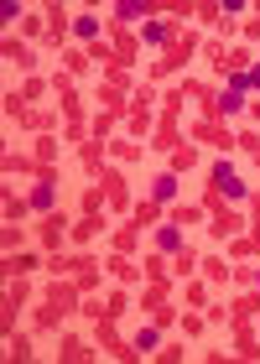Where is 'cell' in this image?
Here are the masks:
<instances>
[{"label":"cell","mask_w":260,"mask_h":364,"mask_svg":"<svg viewBox=\"0 0 260 364\" xmlns=\"http://www.w3.org/2000/svg\"><path fill=\"white\" fill-rule=\"evenodd\" d=\"M136 240H141V229H136V224H125L120 235H115V250H120V255H130V250H136Z\"/></svg>","instance_id":"cell-36"},{"label":"cell","mask_w":260,"mask_h":364,"mask_svg":"<svg viewBox=\"0 0 260 364\" xmlns=\"http://www.w3.org/2000/svg\"><path fill=\"white\" fill-rule=\"evenodd\" d=\"M172 198H177V172H161V177L151 182V203H161V208H167Z\"/></svg>","instance_id":"cell-20"},{"label":"cell","mask_w":260,"mask_h":364,"mask_svg":"<svg viewBox=\"0 0 260 364\" xmlns=\"http://www.w3.org/2000/svg\"><path fill=\"white\" fill-rule=\"evenodd\" d=\"M94 266V255H53V276H78V271H89Z\"/></svg>","instance_id":"cell-21"},{"label":"cell","mask_w":260,"mask_h":364,"mask_svg":"<svg viewBox=\"0 0 260 364\" xmlns=\"http://www.w3.org/2000/svg\"><path fill=\"white\" fill-rule=\"evenodd\" d=\"M239 31H245V37H260V11H255V16H250V21L239 26Z\"/></svg>","instance_id":"cell-50"},{"label":"cell","mask_w":260,"mask_h":364,"mask_svg":"<svg viewBox=\"0 0 260 364\" xmlns=\"http://www.w3.org/2000/svg\"><path fill=\"white\" fill-rule=\"evenodd\" d=\"M151 219H161V203H141L136 213H130V224H136V229H146Z\"/></svg>","instance_id":"cell-38"},{"label":"cell","mask_w":260,"mask_h":364,"mask_svg":"<svg viewBox=\"0 0 260 364\" xmlns=\"http://www.w3.org/2000/svg\"><path fill=\"white\" fill-rule=\"evenodd\" d=\"M94 338H99L115 359H141V354H136V343H125V338L115 333V318H99V323H94Z\"/></svg>","instance_id":"cell-7"},{"label":"cell","mask_w":260,"mask_h":364,"mask_svg":"<svg viewBox=\"0 0 260 364\" xmlns=\"http://www.w3.org/2000/svg\"><path fill=\"white\" fill-rule=\"evenodd\" d=\"M31 156H37L42 167H58V141H53V136H42V141H37V151H31Z\"/></svg>","instance_id":"cell-32"},{"label":"cell","mask_w":260,"mask_h":364,"mask_svg":"<svg viewBox=\"0 0 260 364\" xmlns=\"http://www.w3.org/2000/svg\"><path fill=\"white\" fill-rule=\"evenodd\" d=\"M11 359H31V343H26L21 333H16V338H11Z\"/></svg>","instance_id":"cell-47"},{"label":"cell","mask_w":260,"mask_h":364,"mask_svg":"<svg viewBox=\"0 0 260 364\" xmlns=\"http://www.w3.org/2000/svg\"><path fill=\"white\" fill-rule=\"evenodd\" d=\"M250 114H255V120H260V105H255V109H250Z\"/></svg>","instance_id":"cell-52"},{"label":"cell","mask_w":260,"mask_h":364,"mask_svg":"<svg viewBox=\"0 0 260 364\" xmlns=\"http://www.w3.org/2000/svg\"><path fill=\"white\" fill-rule=\"evenodd\" d=\"M183 354H188V349H183V343H172V349H161L156 359H161V364H177V359H183Z\"/></svg>","instance_id":"cell-49"},{"label":"cell","mask_w":260,"mask_h":364,"mask_svg":"<svg viewBox=\"0 0 260 364\" xmlns=\"http://www.w3.org/2000/svg\"><path fill=\"white\" fill-rule=\"evenodd\" d=\"M125 307H130V291H115V296H109V302H104V318H120Z\"/></svg>","instance_id":"cell-41"},{"label":"cell","mask_w":260,"mask_h":364,"mask_svg":"<svg viewBox=\"0 0 260 364\" xmlns=\"http://www.w3.org/2000/svg\"><path fill=\"white\" fill-rule=\"evenodd\" d=\"M94 182L104 188V203H109V208H130V188H125V177H120V172H99Z\"/></svg>","instance_id":"cell-10"},{"label":"cell","mask_w":260,"mask_h":364,"mask_svg":"<svg viewBox=\"0 0 260 364\" xmlns=\"http://www.w3.org/2000/svg\"><path fill=\"white\" fill-rule=\"evenodd\" d=\"M203 208H208V235H214V240H229L234 229L245 224V219H239L234 208H224V203H219V193H214V188L203 193Z\"/></svg>","instance_id":"cell-3"},{"label":"cell","mask_w":260,"mask_h":364,"mask_svg":"<svg viewBox=\"0 0 260 364\" xmlns=\"http://www.w3.org/2000/svg\"><path fill=\"white\" fill-rule=\"evenodd\" d=\"M193 141H203V146H219V151L239 146V141H234V136H229V130H224L219 120H198V125H193Z\"/></svg>","instance_id":"cell-9"},{"label":"cell","mask_w":260,"mask_h":364,"mask_svg":"<svg viewBox=\"0 0 260 364\" xmlns=\"http://www.w3.org/2000/svg\"><path fill=\"white\" fill-rule=\"evenodd\" d=\"M104 266H109V276H115V281H120V287H136V281L146 276L141 266H130V260H125L120 250H115V255H109V260H104Z\"/></svg>","instance_id":"cell-14"},{"label":"cell","mask_w":260,"mask_h":364,"mask_svg":"<svg viewBox=\"0 0 260 364\" xmlns=\"http://www.w3.org/2000/svg\"><path fill=\"white\" fill-rule=\"evenodd\" d=\"M42 16H47V37H53V42L68 37V26H73V21H68V11H63V6H47Z\"/></svg>","instance_id":"cell-19"},{"label":"cell","mask_w":260,"mask_h":364,"mask_svg":"<svg viewBox=\"0 0 260 364\" xmlns=\"http://www.w3.org/2000/svg\"><path fill=\"white\" fill-rule=\"evenodd\" d=\"M130 343H136V354H151L156 343H161V323H151V328H141V333L130 338Z\"/></svg>","instance_id":"cell-28"},{"label":"cell","mask_w":260,"mask_h":364,"mask_svg":"<svg viewBox=\"0 0 260 364\" xmlns=\"http://www.w3.org/2000/svg\"><path fill=\"white\" fill-rule=\"evenodd\" d=\"M255 287H260V271H255Z\"/></svg>","instance_id":"cell-53"},{"label":"cell","mask_w":260,"mask_h":364,"mask_svg":"<svg viewBox=\"0 0 260 364\" xmlns=\"http://www.w3.org/2000/svg\"><path fill=\"white\" fill-rule=\"evenodd\" d=\"M141 42H151V47H172V42H177V21H146V26H141Z\"/></svg>","instance_id":"cell-12"},{"label":"cell","mask_w":260,"mask_h":364,"mask_svg":"<svg viewBox=\"0 0 260 364\" xmlns=\"http://www.w3.org/2000/svg\"><path fill=\"white\" fill-rule=\"evenodd\" d=\"M26 213H31V198H16V193L6 188V224H11V219H26Z\"/></svg>","instance_id":"cell-30"},{"label":"cell","mask_w":260,"mask_h":364,"mask_svg":"<svg viewBox=\"0 0 260 364\" xmlns=\"http://www.w3.org/2000/svg\"><path fill=\"white\" fill-rule=\"evenodd\" d=\"M104 229V213H84V224H73V245H89Z\"/></svg>","instance_id":"cell-23"},{"label":"cell","mask_w":260,"mask_h":364,"mask_svg":"<svg viewBox=\"0 0 260 364\" xmlns=\"http://www.w3.org/2000/svg\"><path fill=\"white\" fill-rule=\"evenodd\" d=\"M193 266H198V260H193V250H177V276H193Z\"/></svg>","instance_id":"cell-46"},{"label":"cell","mask_w":260,"mask_h":364,"mask_svg":"<svg viewBox=\"0 0 260 364\" xmlns=\"http://www.w3.org/2000/svg\"><path fill=\"white\" fill-rule=\"evenodd\" d=\"M183 302H188V307H203V302H208V287H203V281H193V287L183 291Z\"/></svg>","instance_id":"cell-40"},{"label":"cell","mask_w":260,"mask_h":364,"mask_svg":"<svg viewBox=\"0 0 260 364\" xmlns=\"http://www.w3.org/2000/svg\"><path fill=\"white\" fill-rule=\"evenodd\" d=\"M58 359H68V364H73V359H89V343L68 333V338H63V349H58Z\"/></svg>","instance_id":"cell-31"},{"label":"cell","mask_w":260,"mask_h":364,"mask_svg":"<svg viewBox=\"0 0 260 364\" xmlns=\"http://www.w3.org/2000/svg\"><path fill=\"white\" fill-rule=\"evenodd\" d=\"M260 318V287H250L245 296H234V307H229V323H250Z\"/></svg>","instance_id":"cell-13"},{"label":"cell","mask_w":260,"mask_h":364,"mask_svg":"<svg viewBox=\"0 0 260 364\" xmlns=\"http://www.w3.org/2000/svg\"><path fill=\"white\" fill-rule=\"evenodd\" d=\"M6 114H11L16 125H21L26 114H31V109H26V94H11V89H6Z\"/></svg>","instance_id":"cell-33"},{"label":"cell","mask_w":260,"mask_h":364,"mask_svg":"<svg viewBox=\"0 0 260 364\" xmlns=\"http://www.w3.org/2000/svg\"><path fill=\"white\" fill-rule=\"evenodd\" d=\"M193 161H198V151H193V146L183 141V146H177V151H167V172H188Z\"/></svg>","instance_id":"cell-25"},{"label":"cell","mask_w":260,"mask_h":364,"mask_svg":"<svg viewBox=\"0 0 260 364\" xmlns=\"http://www.w3.org/2000/svg\"><path fill=\"white\" fill-rule=\"evenodd\" d=\"M250 89H260V63H250Z\"/></svg>","instance_id":"cell-51"},{"label":"cell","mask_w":260,"mask_h":364,"mask_svg":"<svg viewBox=\"0 0 260 364\" xmlns=\"http://www.w3.org/2000/svg\"><path fill=\"white\" fill-rule=\"evenodd\" d=\"M99 16H73V37H84V42H99Z\"/></svg>","instance_id":"cell-26"},{"label":"cell","mask_w":260,"mask_h":364,"mask_svg":"<svg viewBox=\"0 0 260 364\" xmlns=\"http://www.w3.org/2000/svg\"><path fill=\"white\" fill-rule=\"evenodd\" d=\"M63 224H68V219H63L58 208H53V213H42V229H37V235H42L47 250H58V245H63Z\"/></svg>","instance_id":"cell-15"},{"label":"cell","mask_w":260,"mask_h":364,"mask_svg":"<svg viewBox=\"0 0 260 364\" xmlns=\"http://www.w3.org/2000/svg\"><path fill=\"white\" fill-rule=\"evenodd\" d=\"M84 213H104V188H89L84 193Z\"/></svg>","instance_id":"cell-42"},{"label":"cell","mask_w":260,"mask_h":364,"mask_svg":"<svg viewBox=\"0 0 260 364\" xmlns=\"http://www.w3.org/2000/svg\"><path fill=\"white\" fill-rule=\"evenodd\" d=\"M78 296H84V291H78V281H73V276H53V287H47L42 307H37V328H58V323L73 312Z\"/></svg>","instance_id":"cell-1"},{"label":"cell","mask_w":260,"mask_h":364,"mask_svg":"<svg viewBox=\"0 0 260 364\" xmlns=\"http://www.w3.org/2000/svg\"><path fill=\"white\" fill-rule=\"evenodd\" d=\"M250 240H260V198H250Z\"/></svg>","instance_id":"cell-48"},{"label":"cell","mask_w":260,"mask_h":364,"mask_svg":"<svg viewBox=\"0 0 260 364\" xmlns=\"http://www.w3.org/2000/svg\"><path fill=\"white\" fill-rule=\"evenodd\" d=\"M234 328V349H239V359H260V343H255V333H250V323H229Z\"/></svg>","instance_id":"cell-18"},{"label":"cell","mask_w":260,"mask_h":364,"mask_svg":"<svg viewBox=\"0 0 260 364\" xmlns=\"http://www.w3.org/2000/svg\"><path fill=\"white\" fill-rule=\"evenodd\" d=\"M208 188H214L219 198H245V193H250L245 177H239L229 161H214V167H208Z\"/></svg>","instance_id":"cell-5"},{"label":"cell","mask_w":260,"mask_h":364,"mask_svg":"<svg viewBox=\"0 0 260 364\" xmlns=\"http://www.w3.org/2000/svg\"><path fill=\"white\" fill-rule=\"evenodd\" d=\"M63 58H68V63H63V73H73V78L94 68V58H89V53H78V47H68V53H63Z\"/></svg>","instance_id":"cell-27"},{"label":"cell","mask_w":260,"mask_h":364,"mask_svg":"<svg viewBox=\"0 0 260 364\" xmlns=\"http://www.w3.org/2000/svg\"><path fill=\"white\" fill-rule=\"evenodd\" d=\"M193 53H198V31H177V42L167 47V58L151 68V78H172L177 68H188V63H193Z\"/></svg>","instance_id":"cell-2"},{"label":"cell","mask_w":260,"mask_h":364,"mask_svg":"<svg viewBox=\"0 0 260 364\" xmlns=\"http://www.w3.org/2000/svg\"><path fill=\"white\" fill-rule=\"evenodd\" d=\"M156 250H161V255L188 250V245H183V224H161V229H156Z\"/></svg>","instance_id":"cell-16"},{"label":"cell","mask_w":260,"mask_h":364,"mask_svg":"<svg viewBox=\"0 0 260 364\" xmlns=\"http://www.w3.org/2000/svg\"><path fill=\"white\" fill-rule=\"evenodd\" d=\"M229 250H234L239 260H245V255H260V240H234V245H229Z\"/></svg>","instance_id":"cell-44"},{"label":"cell","mask_w":260,"mask_h":364,"mask_svg":"<svg viewBox=\"0 0 260 364\" xmlns=\"http://www.w3.org/2000/svg\"><path fill=\"white\" fill-rule=\"evenodd\" d=\"M239 146H245V151H250V161H255V167H260V136H255V130H245V136H234Z\"/></svg>","instance_id":"cell-43"},{"label":"cell","mask_w":260,"mask_h":364,"mask_svg":"<svg viewBox=\"0 0 260 364\" xmlns=\"http://www.w3.org/2000/svg\"><path fill=\"white\" fill-rule=\"evenodd\" d=\"M0 53H6L16 68L21 73H37V58H31V47H26V37H6V47H0Z\"/></svg>","instance_id":"cell-11"},{"label":"cell","mask_w":260,"mask_h":364,"mask_svg":"<svg viewBox=\"0 0 260 364\" xmlns=\"http://www.w3.org/2000/svg\"><path fill=\"white\" fill-rule=\"evenodd\" d=\"M151 99H156V89H151V84H141L136 94H130V109H151Z\"/></svg>","instance_id":"cell-39"},{"label":"cell","mask_w":260,"mask_h":364,"mask_svg":"<svg viewBox=\"0 0 260 364\" xmlns=\"http://www.w3.org/2000/svg\"><path fill=\"white\" fill-rule=\"evenodd\" d=\"M141 271H146V281H172V266H167V255H161V250L146 255V260H141Z\"/></svg>","instance_id":"cell-22"},{"label":"cell","mask_w":260,"mask_h":364,"mask_svg":"<svg viewBox=\"0 0 260 364\" xmlns=\"http://www.w3.org/2000/svg\"><path fill=\"white\" fill-rule=\"evenodd\" d=\"M53 94H58L63 114H68V130H84V99L73 89V73H53Z\"/></svg>","instance_id":"cell-4"},{"label":"cell","mask_w":260,"mask_h":364,"mask_svg":"<svg viewBox=\"0 0 260 364\" xmlns=\"http://www.w3.org/2000/svg\"><path fill=\"white\" fill-rule=\"evenodd\" d=\"M21 94H26V99H42V94H47V78H37V73H31V78H26V89H21Z\"/></svg>","instance_id":"cell-45"},{"label":"cell","mask_w":260,"mask_h":364,"mask_svg":"<svg viewBox=\"0 0 260 364\" xmlns=\"http://www.w3.org/2000/svg\"><path fill=\"white\" fill-rule=\"evenodd\" d=\"M125 125H130V136H156L151 109H130V114H125Z\"/></svg>","instance_id":"cell-24"},{"label":"cell","mask_w":260,"mask_h":364,"mask_svg":"<svg viewBox=\"0 0 260 364\" xmlns=\"http://www.w3.org/2000/svg\"><path fill=\"white\" fill-rule=\"evenodd\" d=\"M109 156H115V161H141V146L136 141H115V146H109Z\"/></svg>","instance_id":"cell-37"},{"label":"cell","mask_w":260,"mask_h":364,"mask_svg":"<svg viewBox=\"0 0 260 364\" xmlns=\"http://www.w3.org/2000/svg\"><path fill=\"white\" fill-rule=\"evenodd\" d=\"M31 271H37L31 255H6V276H31Z\"/></svg>","instance_id":"cell-35"},{"label":"cell","mask_w":260,"mask_h":364,"mask_svg":"<svg viewBox=\"0 0 260 364\" xmlns=\"http://www.w3.org/2000/svg\"><path fill=\"white\" fill-rule=\"evenodd\" d=\"M203 213H208V208H193V203H183V208H172V213H167V224H198Z\"/></svg>","instance_id":"cell-34"},{"label":"cell","mask_w":260,"mask_h":364,"mask_svg":"<svg viewBox=\"0 0 260 364\" xmlns=\"http://www.w3.org/2000/svg\"><path fill=\"white\" fill-rule=\"evenodd\" d=\"M203 271H208V281H214V287H224V281H234V271L224 266L219 255H208V260H203Z\"/></svg>","instance_id":"cell-29"},{"label":"cell","mask_w":260,"mask_h":364,"mask_svg":"<svg viewBox=\"0 0 260 364\" xmlns=\"http://www.w3.org/2000/svg\"><path fill=\"white\" fill-rule=\"evenodd\" d=\"M156 151H177V146H183V141H177V105H167V109H161L156 114Z\"/></svg>","instance_id":"cell-8"},{"label":"cell","mask_w":260,"mask_h":364,"mask_svg":"<svg viewBox=\"0 0 260 364\" xmlns=\"http://www.w3.org/2000/svg\"><path fill=\"white\" fill-rule=\"evenodd\" d=\"M161 11H167V6H156V0H115V6H109V21L130 26L136 16H161Z\"/></svg>","instance_id":"cell-6"},{"label":"cell","mask_w":260,"mask_h":364,"mask_svg":"<svg viewBox=\"0 0 260 364\" xmlns=\"http://www.w3.org/2000/svg\"><path fill=\"white\" fill-rule=\"evenodd\" d=\"M78 161H84V172H94V177H99V161H104V141H99V136H89L84 146H78Z\"/></svg>","instance_id":"cell-17"}]
</instances>
